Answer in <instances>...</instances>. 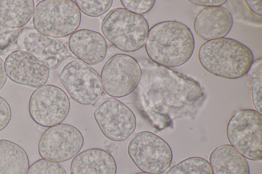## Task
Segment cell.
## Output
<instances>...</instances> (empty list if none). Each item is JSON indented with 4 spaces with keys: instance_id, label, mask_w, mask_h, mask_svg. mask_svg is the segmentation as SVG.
I'll use <instances>...</instances> for the list:
<instances>
[{
    "instance_id": "cell-5",
    "label": "cell",
    "mask_w": 262,
    "mask_h": 174,
    "mask_svg": "<svg viewBox=\"0 0 262 174\" xmlns=\"http://www.w3.org/2000/svg\"><path fill=\"white\" fill-rule=\"evenodd\" d=\"M81 18L80 11L73 1L43 0L35 6L33 24L39 34L61 38L76 31Z\"/></svg>"
},
{
    "instance_id": "cell-13",
    "label": "cell",
    "mask_w": 262,
    "mask_h": 174,
    "mask_svg": "<svg viewBox=\"0 0 262 174\" xmlns=\"http://www.w3.org/2000/svg\"><path fill=\"white\" fill-rule=\"evenodd\" d=\"M4 67L12 81L32 87L45 85L50 75V68L45 63L24 50L10 53L5 60Z\"/></svg>"
},
{
    "instance_id": "cell-9",
    "label": "cell",
    "mask_w": 262,
    "mask_h": 174,
    "mask_svg": "<svg viewBox=\"0 0 262 174\" xmlns=\"http://www.w3.org/2000/svg\"><path fill=\"white\" fill-rule=\"evenodd\" d=\"M58 77L71 98L81 105L94 103L103 93L98 73L79 60H73L66 63Z\"/></svg>"
},
{
    "instance_id": "cell-28",
    "label": "cell",
    "mask_w": 262,
    "mask_h": 174,
    "mask_svg": "<svg viewBox=\"0 0 262 174\" xmlns=\"http://www.w3.org/2000/svg\"><path fill=\"white\" fill-rule=\"evenodd\" d=\"M189 1L195 5L206 7L222 6L227 2L226 0H189Z\"/></svg>"
},
{
    "instance_id": "cell-21",
    "label": "cell",
    "mask_w": 262,
    "mask_h": 174,
    "mask_svg": "<svg viewBox=\"0 0 262 174\" xmlns=\"http://www.w3.org/2000/svg\"><path fill=\"white\" fill-rule=\"evenodd\" d=\"M166 174H212L209 162L198 156L187 158L168 169Z\"/></svg>"
},
{
    "instance_id": "cell-26",
    "label": "cell",
    "mask_w": 262,
    "mask_h": 174,
    "mask_svg": "<svg viewBox=\"0 0 262 174\" xmlns=\"http://www.w3.org/2000/svg\"><path fill=\"white\" fill-rule=\"evenodd\" d=\"M22 28L8 29L0 28V51L8 47L19 36Z\"/></svg>"
},
{
    "instance_id": "cell-24",
    "label": "cell",
    "mask_w": 262,
    "mask_h": 174,
    "mask_svg": "<svg viewBox=\"0 0 262 174\" xmlns=\"http://www.w3.org/2000/svg\"><path fill=\"white\" fill-rule=\"evenodd\" d=\"M27 174H67V172L60 163L40 159L31 164Z\"/></svg>"
},
{
    "instance_id": "cell-18",
    "label": "cell",
    "mask_w": 262,
    "mask_h": 174,
    "mask_svg": "<svg viewBox=\"0 0 262 174\" xmlns=\"http://www.w3.org/2000/svg\"><path fill=\"white\" fill-rule=\"evenodd\" d=\"M212 174H250L249 164L230 144L216 147L209 156Z\"/></svg>"
},
{
    "instance_id": "cell-7",
    "label": "cell",
    "mask_w": 262,
    "mask_h": 174,
    "mask_svg": "<svg viewBox=\"0 0 262 174\" xmlns=\"http://www.w3.org/2000/svg\"><path fill=\"white\" fill-rule=\"evenodd\" d=\"M127 153L141 171L150 174L164 172L172 161V152L168 143L148 131L135 135L128 144Z\"/></svg>"
},
{
    "instance_id": "cell-1",
    "label": "cell",
    "mask_w": 262,
    "mask_h": 174,
    "mask_svg": "<svg viewBox=\"0 0 262 174\" xmlns=\"http://www.w3.org/2000/svg\"><path fill=\"white\" fill-rule=\"evenodd\" d=\"M141 65V103L155 130L172 129L175 119H193L205 99L200 84L152 61H143Z\"/></svg>"
},
{
    "instance_id": "cell-25",
    "label": "cell",
    "mask_w": 262,
    "mask_h": 174,
    "mask_svg": "<svg viewBox=\"0 0 262 174\" xmlns=\"http://www.w3.org/2000/svg\"><path fill=\"white\" fill-rule=\"evenodd\" d=\"M124 9L132 13L142 15L149 12L154 7V0H121Z\"/></svg>"
},
{
    "instance_id": "cell-30",
    "label": "cell",
    "mask_w": 262,
    "mask_h": 174,
    "mask_svg": "<svg viewBox=\"0 0 262 174\" xmlns=\"http://www.w3.org/2000/svg\"><path fill=\"white\" fill-rule=\"evenodd\" d=\"M7 77L6 74L4 62L3 60L0 57V90L4 86Z\"/></svg>"
},
{
    "instance_id": "cell-11",
    "label": "cell",
    "mask_w": 262,
    "mask_h": 174,
    "mask_svg": "<svg viewBox=\"0 0 262 174\" xmlns=\"http://www.w3.org/2000/svg\"><path fill=\"white\" fill-rule=\"evenodd\" d=\"M84 138L75 127L60 123L48 128L41 135L38 152L42 159L62 162L76 156L81 150Z\"/></svg>"
},
{
    "instance_id": "cell-22",
    "label": "cell",
    "mask_w": 262,
    "mask_h": 174,
    "mask_svg": "<svg viewBox=\"0 0 262 174\" xmlns=\"http://www.w3.org/2000/svg\"><path fill=\"white\" fill-rule=\"evenodd\" d=\"M252 102L253 106L261 114L262 109V59L260 58L254 61L249 71Z\"/></svg>"
},
{
    "instance_id": "cell-16",
    "label": "cell",
    "mask_w": 262,
    "mask_h": 174,
    "mask_svg": "<svg viewBox=\"0 0 262 174\" xmlns=\"http://www.w3.org/2000/svg\"><path fill=\"white\" fill-rule=\"evenodd\" d=\"M232 25V15L225 8L205 7L195 16L193 29L199 37L207 41L225 37Z\"/></svg>"
},
{
    "instance_id": "cell-14",
    "label": "cell",
    "mask_w": 262,
    "mask_h": 174,
    "mask_svg": "<svg viewBox=\"0 0 262 174\" xmlns=\"http://www.w3.org/2000/svg\"><path fill=\"white\" fill-rule=\"evenodd\" d=\"M20 38L24 51L45 63L50 69H56L68 57L66 46L55 38L33 31L21 35Z\"/></svg>"
},
{
    "instance_id": "cell-8",
    "label": "cell",
    "mask_w": 262,
    "mask_h": 174,
    "mask_svg": "<svg viewBox=\"0 0 262 174\" xmlns=\"http://www.w3.org/2000/svg\"><path fill=\"white\" fill-rule=\"evenodd\" d=\"M70 102L59 87L45 84L32 93L28 110L32 119L37 125L50 128L60 124L68 116Z\"/></svg>"
},
{
    "instance_id": "cell-20",
    "label": "cell",
    "mask_w": 262,
    "mask_h": 174,
    "mask_svg": "<svg viewBox=\"0 0 262 174\" xmlns=\"http://www.w3.org/2000/svg\"><path fill=\"white\" fill-rule=\"evenodd\" d=\"M29 160L25 150L7 139H0V174H27Z\"/></svg>"
},
{
    "instance_id": "cell-27",
    "label": "cell",
    "mask_w": 262,
    "mask_h": 174,
    "mask_svg": "<svg viewBox=\"0 0 262 174\" xmlns=\"http://www.w3.org/2000/svg\"><path fill=\"white\" fill-rule=\"evenodd\" d=\"M12 116V110L8 102L0 96V131L9 123Z\"/></svg>"
},
{
    "instance_id": "cell-10",
    "label": "cell",
    "mask_w": 262,
    "mask_h": 174,
    "mask_svg": "<svg viewBox=\"0 0 262 174\" xmlns=\"http://www.w3.org/2000/svg\"><path fill=\"white\" fill-rule=\"evenodd\" d=\"M142 68L137 60L125 54L115 55L103 66L100 73L102 87L114 98L126 96L139 84Z\"/></svg>"
},
{
    "instance_id": "cell-19",
    "label": "cell",
    "mask_w": 262,
    "mask_h": 174,
    "mask_svg": "<svg viewBox=\"0 0 262 174\" xmlns=\"http://www.w3.org/2000/svg\"><path fill=\"white\" fill-rule=\"evenodd\" d=\"M34 6L33 0H0V26L21 28L32 17Z\"/></svg>"
},
{
    "instance_id": "cell-17",
    "label": "cell",
    "mask_w": 262,
    "mask_h": 174,
    "mask_svg": "<svg viewBox=\"0 0 262 174\" xmlns=\"http://www.w3.org/2000/svg\"><path fill=\"white\" fill-rule=\"evenodd\" d=\"M117 164L112 155L99 148L78 153L72 159L71 174H116Z\"/></svg>"
},
{
    "instance_id": "cell-12",
    "label": "cell",
    "mask_w": 262,
    "mask_h": 174,
    "mask_svg": "<svg viewBox=\"0 0 262 174\" xmlns=\"http://www.w3.org/2000/svg\"><path fill=\"white\" fill-rule=\"evenodd\" d=\"M94 117L102 133L114 141L128 139L137 125L136 116L130 109L114 97L101 102L94 111Z\"/></svg>"
},
{
    "instance_id": "cell-2",
    "label": "cell",
    "mask_w": 262,
    "mask_h": 174,
    "mask_svg": "<svg viewBox=\"0 0 262 174\" xmlns=\"http://www.w3.org/2000/svg\"><path fill=\"white\" fill-rule=\"evenodd\" d=\"M145 49L152 62L167 68L176 67L184 64L191 57L194 39L184 23L164 21L149 29Z\"/></svg>"
},
{
    "instance_id": "cell-15",
    "label": "cell",
    "mask_w": 262,
    "mask_h": 174,
    "mask_svg": "<svg viewBox=\"0 0 262 174\" xmlns=\"http://www.w3.org/2000/svg\"><path fill=\"white\" fill-rule=\"evenodd\" d=\"M70 52L87 65H96L105 59L107 44L100 33L89 29L77 30L69 38Z\"/></svg>"
},
{
    "instance_id": "cell-4",
    "label": "cell",
    "mask_w": 262,
    "mask_h": 174,
    "mask_svg": "<svg viewBox=\"0 0 262 174\" xmlns=\"http://www.w3.org/2000/svg\"><path fill=\"white\" fill-rule=\"evenodd\" d=\"M101 29L113 46L125 52H134L142 47L149 30L144 16L122 8L110 11L102 20Z\"/></svg>"
},
{
    "instance_id": "cell-31",
    "label": "cell",
    "mask_w": 262,
    "mask_h": 174,
    "mask_svg": "<svg viewBox=\"0 0 262 174\" xmlns=\"http://www.w3.org/2000/svg\"><path fill=\"white\" fill-rule=\"evenodd\" d=\"M135 174H150V173H146V172H138V173H135Z\"/></svg>"
},
{
    "instance_id": "cell-29",
    "label": "cell",
    "mask_w": 262,
    "mask_h": 174,
    "mask_svg": "<svg viewBox=\"0 0 262 174\" xmlns=\"http://www.w3.org/2000/svg\"><path fill=\"white\" fill-rule=\"evenodd\" d=\"M248 8L254 13L261 16V1H245Z\"/></svg>"
},
{
    "instance_id": "cell-6",
    "label": "cell",
    "mask_w": 262,
    "mask_h": 174,
    "mask_svg": "<svg viewBox=\"0 0 262 174\" xmlns=\"http://www.w3.org/2000/svg\"><path fill=\"white\" fill-rule=\"evenodd\" d=\"M227 139L243 157L252 161L262 159V115L253 109H243L229 120Z\"/></svg>"
},
{
    "instance_id": "cell-3",
    "label": "cell",
    "mask_w": 262,
    "mask_h": 174,
    "mask_svg": "<svg viewBox=\"0 0 262 174\" xmlns=\"http://www.w3.org/2000/svg\"><path fill=\"white\" fill-rule=\"evenodd\" d=\"M198 59L208 72L229 79L247 74L254 62L253 54L248 46L227 37L204 43L199 49Z\"/></svg>"
},
{
    "instance_id": "cell-23",
    "label": "cell",
    "mask_w": 262,
    "mask_h": 174,
    "mask_svg": "<svg viewBox=\"0 0 262 174\" xmlns=\"http://www.w3.org/2000/svg\"><path fill=\"white\" fill-rule=\"evenodd\" d=\"M74 2L83 14L93 17L104 14L113 4L112 0H76Z\"/></svg>"
}]
</instances>
